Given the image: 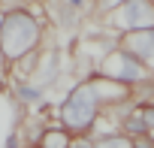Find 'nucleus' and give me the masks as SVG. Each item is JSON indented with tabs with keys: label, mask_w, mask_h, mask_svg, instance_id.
<instances>
[{
	"label": "nucleus",
	"mask_w": 154,
	"mask_h": 148,
	"mask_svg": "<svg viewBox=\"0 0 154 148\" xmlns=\"http://www.w3.org/2000/svg\"><path fill=\"white\" fill-rule=\"evenodd\" d=\"M103 88H106V79L97 72V79L82 82L79 88L69 91V97H66L63 106H60L63 130H69L72 136L91 133V127H94V121H97V115H100V106L109 103V97H103Z\"/></svg>",
	"instance_id": "obj_1"
},
{
	"label": "nucleus",
	"mask_w": 154,
	"mask_h": 148,
	"mask_svg": "<svg viewBox=\"0 0 154 148\" xmlns=\"http://www.w3.org/2000/svg\"><path fill=\"white\" fill-rule=\"evenodd\" d=\"M0 42H3V54L9 60L24 57L36 42H39V24L33 15L24 9H6L3 21H0Z\"/></svg>",
	"instance_id": "obj_2"
},
{
	"label": "nucleus",
	"mask_w": 154,
	"mask_h": 148,
	"mask_svg": "<svg viewBox=\"0 0 154 148\" xmlns=\"http://www.w3.org/2000/svg\"><path fill=\"white\" fill-rule=\"evenodd\" d=\"M103 79H112L118 85H130V82H139L145 76V66L124 48H115L106 60H103V69H100Z\"/></svg>",
	"instance_id": "obj_3"
},
{
	"label": "nucleus",
	"mask_w": 154,
	"mask_h": 148,
	"mask_svg": "<svg viewBox=\"0 0 154 148\" xmlns=\"http://www.w3.org/2000/svg\"><path fill=\"white\" fill-rule=\"evenodd\" d=\"M121 15L130 30H151L154 27V0H124Z\"/></svg>",
	"instance_id": "obj_4"
},
{
	"label": "nucleus",
	"mask_w": 154,
	"mask_h": 148,
	"mask_svg": "<svg viewBox=\"0 0 154 148\" xmlns=\"http://www.w3.org/2000/svg\"><path fill=\"white\" fill-rule=\"evenodd\" d=\"M121 48L130 51L139 63L142 60H154V27L151 30H130V33H124Z\"/></svg>",
	"instance_id": "obj_5"
},
{
	"label": "nucleus",
	"mask_w": 154,
	"mask_h": 148,
	"mask_svg": "<svg viewBox=\"0 0 154 148\" xmlns=\"http://www.w3.org/2000/svg\"><path fill=\"white\" fill-rule=\"evenodd\" d=\"M94 148H136V145H133V136L127 133H103L94 139Z\"/></svg>",
	"instance_id": "obj_6"
},
{
	"label": "nucleus",
	"mask_w": 154,
	"mask_h": 148,
	"mask_svg": "<svg viewBox=\"0 0 154 148\" xmlns=\"http://www.w3.org/2000/svg\"><path fill=\"white\" fill-rule=\"evenodd\" d=\"M69 130H57V127H48L45 133H42V148H72V142H69Z\"/></svg>",
	"instance_id": "obj_7"
},
{
	"label": "nucleus",
	"mask_w": 154,
	"mask_h": 148,
	"mask_svg": "<svg viewBox=\"0 0 154 148\" xmlns=\"http://www.w3.org/2000/svg\"><path fill=\"white\" fill-rule=\"evenodd\" d=\"M124 130H127V136H133V139L148 133V124H145V118L139 115V109H136V112H130V115L124 118Z\"/></svg>",
	"instance_id": "obj_8"
},
{
	"label": "nucleus",
	"mask_w": 154,
	"mask_h": 148,
	"mask_svg": "<svg viewBox=\"0 0 154 148\" xmlns=\"http://www.w3.org/2000/svg\"><path fill=\"white\" fill-rule=\"evenodd\" d=\"M136 109H139V115L145 118L148 130H154V103H142V106H136Z\"/></svg>",
	"instance_id": "obj_9"
},
{
	"label": "nucleus",
	"mask_w": 154,
	"mask_h": 148,
	"mask_svg": "<svg viewBox=\"0 0 154 148\" xmlns=\"http://www.w3.org/2000/svg\"><path fill=\"white\" fill-rule=\"evenodd\" d=\"M133 145H136V148H154V142H151L148 136H136V139H133Z\"/></svg>",
	"instance_id": "obj_10"
},
{
	"label": "nucleus",
	"mask_w": 154,
	"mask_h": 148,
	"mask_svg": "<svg viewBox=\"0 0 154 148\" xmlns=\"http://www.w3.org/2000/svg\"><path fill=\"white\" fill-rule=\"evenodd\" d=\"M21 97H24V100H33L36 91H33V88H21Z\"/></svg>",
	"instance_id": "obj_11"
},
{
	"label": "nucleus",
	"mask_w": 154,
	"mask_h": 148,
	"mask_svg": "<svg viewBox=\"0 0 154 148\" xmlns=\"http://www.w3.org/2000/svg\"><path fill=\"white\" fill-rule=\"evenodd\" d=\"M72 148H94V142H75Z\"/></svg>",
	"instance_id": "obj_12"
},
{
	"label": "nucleus",
	"mask_w": 154,
	"mask_h": 148,
	"mask_svg": "<svg viewBox=\"0 0 154 148\" xmlns=\"http://www.w3.org/2000/svg\"><path fill=\"white\" fill-rule=\"evenodd\" d=\"M69 6H82V0H69Z\"/></svg>",
	"instance_id": "obj_13"
}]
</instances>
